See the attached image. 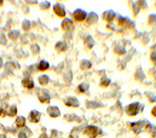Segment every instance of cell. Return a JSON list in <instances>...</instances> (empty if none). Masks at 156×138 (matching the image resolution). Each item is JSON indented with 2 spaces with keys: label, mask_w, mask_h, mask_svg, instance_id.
<instances>
[{
  "label": "cell",
  "mask_w": 156,
  "mask_h": 138,
  "mask_svg": "<svg viewBox=\"0 0 156 138\" xmlns=\"http://www.w3.org/2000/svg\"><path fill=\"white\" fill-rule=\"evenodd\" d=\"M146 96H147V98L149 100L150 103H156V96L152 93H150V92H147L146 93Z\"/></svg>",
  "instance_id": "obj_27"
},
{
  "label": "cell",
  "mask_w": 156,
  "mask_h": 138,
  "mask_svg": "<svg viewBox=\"0 0 156 138\" xmlns=\"http://www.w3.org/2000/svg\"><path fill=\"white\" fill-rule=\"evenodd\" d=\"M148 24L150 27H156V14H150L148 17Z\"/></svg>",
  "instance_id": "obj_23"
},
{
  "label": "cell",
  "mask_w": 156,
  "mask_h": 138,
  "mask_svg": "<svg viewBox=\"0 0 156 138\" xmlns=\"http://www.w3.org/2000/svg\"><path fill=\"white\" fill-rule=\"evenodd\" d=\"M98 19H99V16H98V14L96 12H90V13H88L87 14V19H86V21H87V24L88 25H92V24H95L97 22H98Z\"/></svg>",
  "instance_id": "obj_10"
},
{
  "label": "cell",
  "mask_w": 156,
  "mask_h": 138,
  "mask_svg": "<svg viewBox=\"0 0 156 138\" xmlns=\"http://www.w3.org/2000/svg\"><path fill=\"white\" fill-rule=\"evenodd\" d=\"M146 122L147 121H142V120L136 121V122H132V123L130 124V128H131V130L134 132V134H138L142 132V130L145 128Z\"/></svg>",
  "instance_id": "obj_4"
},
{
  "label": "cell",
  "mask_w": 156,
  "mask_h": 138,
  "mask_svg": "<svg viewBox=\"0 0 156 138\" xmlns=\"http://www.w3.org/2000/svg\"><path fill=\"white\" fill-rule=\"evenodd\" d=\"M18 137H19V138H27V135L25 134V132H19V134H18Z\"/></svg>",
  "instance_id": "obj_34"
},
{
  "label": "cell",
  "mask_w": 156,
  "mask_h": 138,
  "mask_svg": "<svg viewBox=\"0 0 156 138\" xmlns=\"http://www.w3.org/2000/svg\"><path fill=\"white\" fill-rule=\"evenodd\" d=\"M150 60L156 65V49H154L152 52V54H150Z\"/></svg>",
  "instance_id": "obj_33"
},
{
  "label": "cell",
  "mask_w": 156,
  "mask_h": 138,
  "mask_svg": "<svg viewBox=\"0 0 156 138\" xmlns=\"http://www.w3.org/2000/svg\"><path fill=\"white\" fill-rule=\"evenodd\" d=\"M15 123H16V126H17L18 128H23V127H25V117L23 116H17Z\"/></svg>",
  "instance_id": "obj_19"
},
{
  "label": "cell",
  "mask_w": 156,
  "mask_h": 138,
  "mask_svg": "<svg viewBox=\"0 0 156 138\" xmlns=\"http://www.w3.org/2000/svg\"><path fill=\"white\" fill-rule=\"evenodd\" d=\"M38 79H39V83H40L41 86H46V85H48L49 81H50V79H49V76L45 75V74L40 75Z\"/></svg>",
  "instance_id": "obj_21"
},
{
  "label": "cell",
  "mask_w": 156,
  "mask_h": 138,
  "mask_svg": "<svg viewBox=\"0 0 156 138\" xmlns=\"http://www.w3.org/2000/svg\"><path fill=\"white\" fill-rule=\"evenodd\" d=\"M19 30H16V29H14V30H12L9 33V38L12 40H16L19 37Z\"/></svg>",
  "instance_id": "obj_24"
},
{
  "label": "cell",
  "mask_w": 156,
  "mask_h": 138,
  "mask_svg": "<svg viewBox=\"0 0 156 138\" xmlns=\"http://www.w3.org/2000/svg\"><path fill=\"white\" fill-rule=\"evenodd\" d=\"M47 114L51 117H58L60 116V111L56 106H49L47 108Z\"/></svg>",
  "instance_id": "obj_12"
},
{
  "label": "cell",
  "mask_w": 156,
  "mask_h": 138,
  "mask_svg": "<svg viewBox=\"0 0 156 138\" xmlns=\"http://www.w3.org/2000/svg\"><path fill=\"white\" fill-rule=\"evenodd\" d=\"M31 51H32L33 54H39L40 53V46L38 44H33L31 46Z\"/></svg>",
  "instance_id": "obj_30"
},
{
  "label": "cell",
  "mask_w": 156,
  "mask_h": 138,
  "mask_svg": "<svg viewBox=\"0 0 156 138\" xmlns=\"http://www.w3.org/2000/svg\"><path fill=\"white\" fill-rule=\"evenodd\" d=\"M103 20H105L107 23H111L114 21V19L116 17V12L112 11V9H109V11H105L103 13Z\"/></svg>",
  "instance_id": "obj_8"
},
{
  "label": "cell",
  "mask_w": 156,
  "mask_h": 138,
  "mask_svg": "<svg viewBox=\"0 0 156 138\" xmlns=\"http://www.w3.org/2000/svg\"><path fill=\"white\" fill-rule=\"evenodd\" d=\"M85 104L88 109H95V108H97V107L102 106V104H98L97 101H86Z\"/></svg>",
  "instance_id": "obj_17"
},
{
  "label": "cell",
  "mask_w": 156,
  "mask_h": 138,
  "mask_svg": "<svg viewBox=\"0 0 156 138\" xmlns=\"http://www.w3.org/2000/svg\"><path fill=\"white\" fill-rule=\"evenodd\" d=\"M53 11H54V13L59 18H64L66 16L65 8L61 3H56L53 7Z\"/></svg>",
  "instance_id": "obj_6"
},
{
  "label": "cell",
  "mask_w": 156,
  "mask_h": 138,
  "mask_svg": "<svg viewBox=\"0 0 156 138\" xmlns=\"http://www.w3.org/2000/svg\"><path fill=\"white\" fill-rule=\"evenodd\" d=\"M40 7L41 9H48L50 8V2H48V1L41 2L40 4Z\"/></svg>",
  "instance_id": "obj_29"
},
{
  "label": "cell",
  "mask_w": 156,
  "mask_h": 138,
  "mask_svg": "<svg viewBox=\"0 0 156 138\" xmlns=\"http://www.w3.org/2000/svg\"><path fill=\"white\" fill-rule=\"evenodd\" d=\"M22 86L25 88L32 89L34 88V81L31 78H24L22 80Z\"/></svg>",
  "instance_id": "obj_13"
},
{
  "label": "cell",
  "mask_w": 156,
  "mask_h": 138,
  "mask_svg": "<svg viewBox=\"0 0 156 138\" xmlns=\"http://www.w3.org/2000/svg\"><path fill=\"white\" fill-rule=\"evenodd\" d=\"M150 114H152V116L156 117V106H154L153 108L152 109V111H150Z\"/></svg>",
  "instance_id": "obj_36"
},
{
  "label": "cell",
  "mask_w": 156,
  "mask_h": 138,
  "mask_svg": "<svg viewBox=\"0 0 156 138\" xmlns=\"http://www.w3.org/2000/svg\"><path fill=\"white\" fill-rule=\"evenodd\" d=\"M61 27L66 33H72L74 29V22H72V20L69 18H65L63 20V22L61 23Z\"/></svg>",
  "instance_id": "obj_5"
},
{
  "label": "cell",
  "mask_w": 156,
  "mask_h": 138,
  "mask_svg": "<svg viewBox=\"0 0 156 138\" xmlns=\"http://www.w3.org/2000/svg\"><path fill=\"white\" fill-rule=\"evenodd\" d=\"M133 11H134V16H136V15L139 13L140 8L137 6V4H134L133 3Z\"/></svg>",
  "instance_id": "obj_31"
},
{
  "label": "cell",
  "mask_w": 156,
  "mask_h": 138,
  "mask_svg": "<svg viewBox=\"0 0 156 138\" xmlns=\"http://www.w3.org/2000/svg\"><path fill=\"white\" fill-rule=\"evenodd\" d=\"M85 44L87 45V47L88 49H91L95 44V40H93V38L91 37L90 35H87V36H86V38H85Z\"/></svg>",
  "instance_id": "obj_15"
},
{
  "label": "cell",
  "mask_w": 156,
  "mask_h": 138,
  "mask_svg": "<svg viewBox=\"0 0 156 138\" xmlns=\"http://www.w3.org/2000/svg\"><path fill=\"white\" fill-rule=\"evenodd\" d=\"M155 7H156V4H155Z\"/></svg>",
  "instance_id": "obj_40"
},
{
  "label": "cell",
  "mask_w": 156,
  "mask_h": 138,
  "mask_svg": "<svg viewBox=\"0 0 156 138\" xmlns=\"http://www.w3.org/2000/svg\"><path fill=\"white\" fill-rule=\"evenodd\" d=\"M22 27H23V29L25 30V31H28V30L30 29V27H31V24H30V22L28 21V20H25V21L23 22Z\"/></svg>",
  "instance_id": "obj_28"
},
{
  "label": "cell",
  "mask_w": 156,
  "mask_h": 138,
  "mask_svg": "<svg viewBox=\"0 0 156 138\" xmlns=\"http://www.w3.org/2000/svg\"><path fill=\"white\" fill-rule=\"evenodd\" d=\"M91 66H92V63L87 59H83V60H81V62H80V69L83 70H90L91 68Z\"/></svg>",
  "instance_id": "obj_14"
},
{
  "label": "cell",
  "mask_w": 156,
  "mask_h": 138,
  "mask_svg": "<svg viewBox=\"0 0 156 138\" xmlns=\"http://www.w3.org/2000/svg\"><path fill=\"white\" fill-rule=\"evenodd\" d=\"M6 115H7V110L6 109H0V116H1L2 117H4Z\"/></svg>",
  "instance_id": "obj_35"
},
{
  "label": "cell",
  "mask_w": 156,
  "mask_h": 138,
  "mask_svg": "<svg viewBox=\"0 0 156 138\" xmlns=\"http://www.w3.org/2000/svg\"><path fill=\"white\" fill-rule=\"evenodd\" d=\"M111 83V80L109 79L108 77H106L105 75H103V77L101 78V81H100V86H103V88H107V86L110 85Z\"/></svg>",
  "instance_id": "obj_20"
},
{
  "label": "cell",
  "mask_w": 156,
  "mask_h": 138,
  "mask_svg": "<svg viewBox=\"0 0 156 138\" xmlns=\"http://www.w3.org/2000/svg\"><path fill=\"white\" fill-rule=\"evenodd\" d=\"M90 86H88L87 83H82L78 86V91L81 92V93H85V92L88 89Z\"/></svg>",
  "instance_id": "obj_26"
},
{
  "label": "cell",
  "mask_w": 156,
  "mask_h": 138,
  "mask_svg": "<svg viewBox=\"0 0 156 138\" xmlns=\"http://www.w3.org/2000/svg\"><path fill=\"white\" fill-rule=\"evenodd\" d=\"M0 138H6V135L3 134H0Z\"/></svg>",
  "instance_id": "obj_38"
},
{
  "label": "cell",
  "mask_w": 156,
  "mask_h": 138,
  "mask_svg": "<svg viewBox=\"0 0 156 138\" xmlns=\"http://www.w3.org/2000/svg\"><path fill=\"white\" fill-rule=\"evenodd\" d=\"M38 98H39V100H40V101L41 104L49 103V101H50V95H49L48 90H46V89H40V93L38 94Z\"/></svg>",
  "instance_id": "obj_7"
},
{
  "label": "cell",
  "mask_w": 156,
  "mask_h": 138,
  "mask_svg": "<svg viewBox=\"0 0 156 138\" xmlns=\"http://www.w3.org/2000/svg\"><path fill=\"white\" fill-rule=\"evenodd\" d=\"M140 111V104L138 101H136V103H132L130 104L127 108H126V114L129 116H134L138 115Z\"/></svg>",
  "instance_id": "obj_1"
},
{
  "label": "cell",
  "mask_w": 156,
  "mask_h": 138,
  "mask_svg": "<svg viewBox=\"0 0 156 138\" xmlns=\"http://www.w3.org/2000/svg\"><path fill=\"white\" fill-rule=\"evenodd\" d=\"M0 44H3V45H6L7 44V39H6V36H5L3 33L0 34Z\"/></svg>",
  "instance_id": "obj_32"
},
{
  "label": "cell",
  "mask_w": 156,
  "mask_h": 138,
  "mask_svg": "<svg viewBox=\"0 0 156 138\" xmlns=\"http://www.w3.org/2000/svg\"><path fill=\"white\" fill-rule=\"evenodd\" d=\"M7 115L9 116H15L17 115V107L16 105H12L10 106L9 110L7 111Z\"/></svg>",
  "instance_id": "obj_25"
},
{
  "label": "cell",
  "mask_w": 156,
  "mask_h": 138,
  "mask_svg": "<svg viewBox=\"0 0 156 138\" xmlns=\"http://www.w3.org/2000/svg\"><path fill=\"white\" fill-rule=\"evenodd\" d=\"M130 23V20L127 17H122V16H119L118 19V24L119 27H125L127 25V24Z\"/></svg>",
  "instance_id": "obj_22"
},
{
  "label": "cell",
  "mask_w": 156,
  "mask_h": 138,
  "mask_svg": "<svg viewBox=\"0 0 156 138\" xmlns=\"http://www.w3.org/2000/svg\"><path fill=\"white\" fill-rule=\"evenodd\" d=\"M50 67V65H49V62H47V61H45V60H41L40 61V63L38 64V70H40V71H44L46 70H48Z\"/></svg>",
  "instance_id": "obj_16"
},
{
  "label": "cell",
  "mask_w": 156,
  "mask_h": 138,
  "mask_svg": "<svg viewBox=\"0 0 156 138\" xmlns=\"http://www.w3.org/2000/svg\"><path fill=\"white\" fill-rule=\"evenodd\" d=\"M64 104L65 105L69 106V107H78L80 105L79 101H78L75 97H68V98H66L64 101Z\"/></svg>",
  "instance_id": "obj_9"
},
{
  "label": "cell",
  "mask_w": 156,
  "mask_h": 138,
  "mask_svg": "<svg viewBox=\"0 0 156 138\" xmlns=\"http://www.w3.org/2000/svg\"><path fill=\"white\" fill-rule=\"evenodd\" d=\"M40 119V113L37 110H32L29 113V120L32 123H38Z\"/></svg>",
  "instance_id": "obj_11"
},
{
  "label": "cell",
  "mask_w": 156,
  "mask_h": 138,
  "mask_svg": "<svg viewBox=\"0 0 156 138\" xmlns=\"http://www.w3.org/2000/svg\"><path fill=\"white\" fill-rule=\"evenodd\" d=\"M87 13L86 11L82 9H76L74 14H72V17L75 20L76 22L78 23H81V22H84L85 20L87 19Z\"/></svg>",
  "instance_id": "obj_3"
},
{
  "label": "cell",
  "mask_w": 156,
  "mask_h": 138,
  "mask_svg": "<svg viewBox=\"0 0 156 138\" xmlns=\"http://www.w3.org/2000/svg\"><path fill=\"white\" fill-rule=\"evenodd\" d=\"M2 67H3V60L0 58V68H2Z\"/></svg>",
  "instance_id": "obj_37"
},
{
  "label": "cell",
  "mask_w": 156,
  "mask_h": 138,
  "mask_svg": "<svg viewBox=\"0 0 156 138\" xmlns=\"http://www.w3.org/2000/svg\"><path fill=\"white\" fill-rule=\"evenodd\" d=\"M70 138H74V137H72V136H70Z\"/></svg>",
  "instance_id": "obj_39"
},
{
  "label": "cell",
  "mask_w": 156,
  "mask_h": 138,
  "mask_svg": "<svg viewBox=\"0 0 156 138\" xmlns=\"http://www.w3.org/2000/svg\"><path fill=\"white\" fill-rule=\"evenodd\" d=\"M55 47L58 52H65L67 50V43L65 42H58L56 44Z\"/></svg>",
  "instance_id": "obj_18"
},
{
  "label": "cell",
  "mask_w": 156,
  "mask_h": 138,
  "mask_svg": "<svg viewBox=\"0 0 156 138\" xmlns=\"http://www.w3.org/2000/svg\"><path fill=\"white\" fill-rule=\"evenodd\" d=\"M100 134H102V131L100 132V130H99L96 126H93V125L87 126V128L85 129V132H84V134L87 135L88 138H96L97 135Z\"/></svg>",
  "instance_id": "obj_2"
}]
</instances>
